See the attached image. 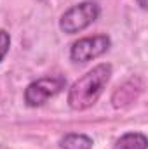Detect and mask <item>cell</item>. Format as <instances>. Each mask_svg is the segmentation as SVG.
<instances>
[{"label":"cell","mask_w":148,"mask_h":149,"mask_svg":"<svg viewBox=\"0 0 148 149\" xmlns=\"http://www.w3.org/2000/svg\"><path fill=\"white\" fill-rule=\"evenodd\" d=\"M111 78V66L110 64H98L91 71L80 76L68 90V104L75 111H84L91 108L103 90L106 88Z\"/></svg>","instance_id":"1"},{"label":"cell","mask_w":148,"mask_h":149,"mask_svg":"<svg viewBox=\"0 0 148 149\" xmlns=\"http://www.w3.org/2000/svg\"><path fill=\"white\" fill-rule=\"evenodd\" d=\"M92 139L85 134H66L59 146L61 149H92Z\"/></svg>","instance_id":"7"},{"label":"cell","mask_w":148,"mask_h":149,"mask_svg":"<svg viewBox=\"0 0 148 149\" xmlns=\"http://www.w3.org/2000/svg\"><path fill=\"white\" fill-rule=\"evenodd\" d=\"M147 148H148L147 137H145V134H140V132L124 134L113 144V149H147Z\"/></svg>","instance_id":"5"},{"label":"cell","mask_w":148,"mask_h":149,"mask_svg":"<svg viewBox=\"0 0 148 149\" xmlns=\"http://www.w3.org/2000/svg\"><path fill=\"white\" fill-rule=\"evenodd\" d=\"M110 45H111V40L106 35L80 38L72 45L70 57H72L73 63H89V61L103 56L110 49Z\"/></svg>","instance_id":"4"},{"label":"cell","mask_w":148,"mask_h":149,"mask_svg":"<svg viewBox=\"0 0 148 149\" xmlns=\"http://www.w3.org/2000/svg\"><path fill=\"white\" fill-rule=\"evenodd\" d=\"M66 87V80L63 76H45L37 81H32L25 90V102L30 108H38L45 104L51 97L58 95Z\"/></svg>","instance_id":"3"},{"label":"cell","mask_w":148,"mask_h":149,"mask_svg":"<svg viewBox=\"0 0 148 149\" xmlns=\"http://www.w3.org/2000/svg\"><path fill=\"white\" fill-rule=\"evenodd\" d=\"M134 88H138L136 85H134V80H131V81H127L122 88H118L115 94H113V97H111V102H113V106L115 108H124L125 104H129V102H132L136 97H138V90L134 92Z\"/></svg>","instance_id":"6"},{"label":"cell","mask_w":148,"mask_h":149,"mask_svg":"<svg viewBox=\"0 0 148 149\" xmlns=\"http://www.w3.org/2000/svg\"><path fill=\"white\" fill-rule=\"evenodd\" d=\"M138 3H140L141 9H147V0H138Z\"/></svg>","instance_id":"9"},{"label":"cell","mask_w":148,"mask_h":149,"mask_svg":"<svg viewBox=\"0 0 148 149\" xmlns=\"http://www.w3.org/2000/svg\"><path fill=\"white\" fill-rule=\"evenodd\" d=\"M9 47H11V37H9V33L5 30H0V63L7 56Z\"/></svg>","instance_id":"8"},{"label":"cell","mask_w":148,"mask_h":149,"mask_svg":"<svg viewBox=\"0 0 148 149\" xmlns=\"http://www.w3.org/2000/svg\"><path fill=\"white\" fill-rule=\"evenodd\" d=\"M99 5L92 0H85L80 2L73 7H70L59 19V28L61 31L68 33V35H75L80 33L82 30H85L87 26H91L98 17H99Z\"/></svg>","instance_id":"2"}]
</instances>
